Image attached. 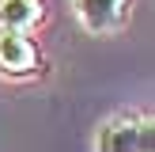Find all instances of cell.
<instances>
[{"instance_id":"cell-1","label":"cell","mask_w":155,"mask_h":152,"mask_svg":"<svg viewBox=\"0 0 155 152\" xmlns=\"http://www.w3.org/2000/svg\"><path fill=\"white\" fill-rule=\"evenodd\" d=\"M95 148L102 152H155V114L125 110L106 118L95 133Z\"/></svg>"},{"instance_id":"cell-3","label":"cell","mask_w":155,"mask_h":152,"mask_svg":"<svg viewBox=\"0 0 155 152\" xmlns=\"http://www.w3.org/2000/svg\"><path fill=\"white\" fill-rule=\"evenodd\" d=\"M129 4L133 0H72L76 8V19H80L83 30L91 34H117L129 19Z\"/></svg>"},{"instance_id":"cell-2","label":"cell","mask_w":155,"mask_h":152,"mask_svg":"<svg viewBox=\"0 0 155 152\" xmlns=\"http://www.w3.org/2000/svg\"><path fill=\"white\" fill-rule=\"evenodd\" d=\"M38 68H42V53L30 42V30L0 27V72L23 80V76H34Z\"/></svg>"},{"instance_id":"cell-4","label":"cell","mask_w":155,"mask_h":152,"mask_svg":"<svg viewBox=\"0 0 155 152\" xmlns=\"http://www.w3.org/2000/svg\"><path fill=\"white\" fill-rule=\"evenodd\" d=\"M42 15H45L42 0H0V27L34 30L42 23Z\"/></svg>"}]
</instances>
